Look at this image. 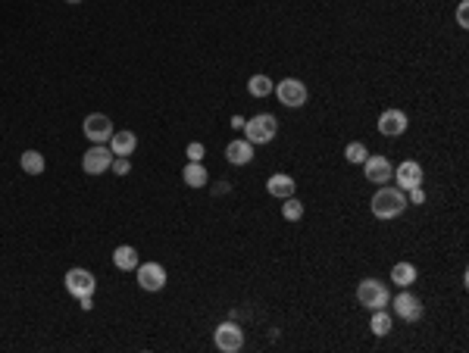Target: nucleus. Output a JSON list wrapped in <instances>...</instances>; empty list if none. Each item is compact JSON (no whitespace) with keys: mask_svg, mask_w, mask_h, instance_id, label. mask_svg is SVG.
<instances>
[{"mask_svg":"<svg viewBox=\"0 0 469 353\" xmlns=\"http://www.w3.org/2000/svg\"><path fill=\"white\" fill-rule=\"evenodd\" d=\"M391 282L398 287H410L416 282V266L413 263H394L391 266Z\"/></svg>","mask_w":469,"mask_h":353,"instance_id":"6ab92c4d","label":"nucleus"},{"mask_svg":"<svg viewBox=\"0 0 469 353\" xmlns=\"http://www.w3.org/2000/svg\"><path fill=\"white\" fill-rule=\"evenodd\" d=\"M113 266L122 269V272L138 269V250H135L132 244H119V247L113 250Z\"/></svg>","mask_w":469,"mask_h":353,"instance_id":"f3484780","label":"nucleus"},{"mask_svg":"<svg viewBox=\"0 0 469 353\" xmlns=\"http://www.w3.org/2000/svg\"><path fill=\"white\" fill-rule=\"evenodd\" d=\"M66 4H82V0H66Z\"/></svg>","mask_w":469,"mask_h":353,"instance_id":"c85d7f7f","label":"nucleus"},{"mask_svg":"<svg viewBox=\"0 0 469 353\" xmlns=\"http://www.w3.org/2000/svg\"><path fill=\"white\" fill-rule=\"evenodd\" d=\"M391 326H394L391 313H385V309H372L370 328H372V335H375V337H385V335H391Z\"/></svg>","mask_w":469,"mask_h":353,"instance_id":"aec40b11","label":"nucleus"},{"mask_svg":"<svg viewBox=\"0 0 469 353\" xmlns=\"http://www.w3.org/2000/svg\"><path fill=\"white\" fill-rule=\"evenodd\" d=\"M388 304L394 306V316H398L401 322H420L422 313H425V306L420 304V297H416V294H410L407 287H401V294L394 300H388Z\"/></svg>","mask_w":469,"mask_h":353,"instance_id":"20e7f679","label":"nucleus"},{"mask_svg":"<svg viewBox=\"0 0 469 353\" xmlns=\"http://www.w3.org/2000/svg\"><path fill=\"white\" fill-rule=\"evenodd\" d=\"M110 169L116 172V175H128V172H132V163H128V156H116Z\"/></svg>","mask_w":469,"mask_h":353,"instance_id":"a878e982","label":"nucleus"},{"mask_svg":"<svg viewBox=\"0 0 469 353\" xmlns=\"http://www.w3.org/2000/svg\"><path fill=\"white\" fill-rule=\"evenodd\" d=\"M279 135V119L269 116V113H260V116H250L244 122V138L250 144H269Z\"/></svg>","mask_w":469,"mask_h":353,"instance_id":"f03ea898","label":"nucleus"},{"mask_svg":"<svg viewBox=\"0 0 469 353\" xmlns=\"http://www.w3.org/2000/svg\"><path fill=\"white\" fill-rule=\"evenodd\" d=\"M281 216H285L288 222H298L300 216H304V204L291 194V197H285V204H281Z\"/></svg>","mask_w":469,"mask_h":353,"instance_id":"5701e85b","label":"nucleus"},{"mask_svg":"<svg viewBox=\"0 0 469 353\" xmlns=\"http://www.w3.org/2000/svg\"><path fill=\"white\" fill-rule=\"evenodd\" d=\"M182 178H185V185L188 188H204L207 185V169H204V163H191L188 160V166H185V172H182Z\"/></svg>","mask_w":469,"mask_h":353,"instance_id":"a211bd4d","label":"nucleus"},{"mask_svg":"<svg viewBox=\"0 0 469 353\" xmlns=\"http://www.w3.org/2000/svg\"><path fill=\"white\" fill-rule=\"evenodd\" d=\"M19 166H23L28 175H41V172H44V154H38V150H25V154L19 156Z\"/></svg>","mask_w":469,"mask_h":353,"instance_id":"412c9836","label":"nucleus"},{"mask_svg":"<svg viewBox=\"0 0 469 353\" xmlns=\"http://www.w3.org/2000/svg\"><path fill=\"white\" fill-rule=\"evenodd\" d=\"M82 132H85V138H88L91 144H110L116 128H113L110 116H104V113H91V116L82 122Z\"/></svg>","mask_w":469,"mask_h":353,"instance_id":"423d86ee","label":"nucleus"},{"mask_svg":"<svg viewBox=\"0 0 469 353\" xmlns=\"http://www.w3.org/2000/svg\"><path fill=\"white\" fill-rule=\"evenodd\" d=\"M272 88H276V82L269 75H250V82H248L250 97H269Z\"/></svg>","mask_w":469,"mask_h":353,"instance_id":"4be33fe9","label":"nucleus"},{"mask_svg":"<svg viewBox=\"0 0 469 353\" xmlns=\"http://www.w3.org/2000/svg\"><path fill=\"white\" fill-rule=\"evenodd\" d=\"M357 300L366 309H385L391 297H388V287L382 282H375V278H363V282L357 285Z\"/></svg>","mask_w":469,"mask_h":353,"instance_id":"7ed1b4c3","label":"nucleus"},{"mask_svg":"<svg viewBox=\"0 0 469 353\" xmlns=\"http://www.w3.org/2000/svg\"><path fill=\"white\" fill-rule=\"evenodd\" d=\"M366 156H370V150H366V144H360V141H351L348 147H344V160H348V163H360V166H363Z\"/></svg>","mask_w":469,"mask_h":353,"instance_id":"b1692460","label":"nucleus"},{"mask_svg":"<svg viewBox=\"0 0 469 353\" xmlns=\"http://www.w3.org/2000/svg\"><path fill=\"white\" fill-rule=\"evenodd\" d=\"M363 175L370 178L372 185H388L394 175V166L385 160V156H366L363 160Z\"/></svg>","mask_w":469,"mask_h":353,"instance_id":"f8f14e48","label":"nucleus"},{"mask_svg":"<svg viewBox=\"0 0 469 353\" xmlns=\"http://www.w3.org/2000/svg\"><path fill=\"white\" fill-rule=\"evenodd\" d=\"M113 160H116V156H113L110 144H94L88 154L82 156V169L88 172V175H104V172H110Z\"/></svg>","mask_w":469,"mask_h":353,"instance_id":"39448f33","label":"nucleus"},{"mask_svg":"<svg viewBox=\"0 0 469 353\" xmlns=\"http://www.w3.org/2000/svg\"><path fill=\"white\" fill-rule=\"evenodd\" d=\"M394 182H398V188L403 191V194H407L410 188H420V185H422V166L420 163H416V160H407V163H401L398 166V169H394Z\"/></svg>","mask_w":469,"mask_h":353,"instance_id":"9b49d317","label":"nucleus"},{"mask_svg":"<svg viewBox=\"0 0 469 353\" xmlns=\"http://www.w3.org/2000/svg\"><path fill=\"white\" fill-rule=\"evenodd\" d=\"M379 132L385 135V138H398V135H403V132H407V113L385 110L379 116Z\"/></svg>","mask_w":469,"mask_h":353,"instance_id":"ddd939ff","label":"nucleus"},{"mask_svg":"<svg viewBox=\"0 0 469 353\" xmlns=\"http://www.w3.org/2000/svg\"><path fill=\"white\" fill-rule=\"evenodd\" d=\"M370 210L375 219H398V216L407 210V194H403L401 188H388V185H382L379 191L372 194L370 200Z\"/></svg>","mask_w":469,"mask_h":353,"instance_id":"f257e3e1","label":"nucleus"},{"mask_svg":"<svg viewBox=\"0 0 469 353\" xmlns=\"http://www.w3.org/2000/svg\"><path fill=\"white\" fill-rule=\"evenodd\" d=\"M266 191L272 194V197H291L294 194V178L288 175V172H276V175H269V182H266Z\"/></svg>","mask_w":469,"mask_h":353,"instance_id":"dca6fc26","label":"nucleus"},{"mask_svg":"<svg viewBox=\"0 0 469 353\" xmlns=\"http://www.w3.org/2000/svg\"><path fill=\"white\" fill-rule=\"evenodd\" d=\"M135 147H138V135H135V132H128V128L113 132V138H110L113 156H128V154H135Z\"/></svg>","mask_w":469,"mask_h":353,"instance_id":"4468645a","label":"nucleus"},{"mask_svg":"<svg viewBox=\"0 0 469 353\" xmlns=\"http://www.w3.org/2000/svg\"><path fill=\"white\" fill-rule=\"evenodd\" d=\"M226 160L232 163V166H248L250 160H254V144H250L248 138L232 141V144L226 147Z\"/></svg>","mask_w":469,"mask_h":353,"instance_id":"2eb2a0df","label":"nucleus"},{"mask_svg":"<svg viewBox=\"0 0 469 353\" xmlns=\"http://www.w3.org/2000/svg\"><path fill=\"white\" fill-rule=\"evenodd\" d=\"M213 344L219 347L222 353H238L244 347V331L235 326V322H222L213 335Z\"/></svg>","mask_w":469,"mask_h":353,"instance_id":"1a4fd4ad","label":"nucleus"},{"mask_svg":"<svg viewBox=\"0 0 469 353\" xmlns=\"http://www.w3.org/2000/svg\"><path fill=\"white\" fill-rule=\"evenodd\" d=\"M63 285H66V291L72 294V297H91L94 287H97V278L91 275L88 269H69L66 278H63Z\"/></svg>","mask_w":469,"mask_h":353,"instance_id":"6e6552de","label":"nucleus"},{"mask_svg":"<svg viewBox=\"0 0 469 353\" xmlns=\"http://www.w3.org/2000/svg\"><path fill=\"white\" fill-rule=\"evenodd\" d=\"M185 154H188V160H191V163H200V160H204V154H207V150H204V144H197V141H194V144H188V150H185Z\"/></svg>","mask_w":469,"mask_h":353,"instance_id":"393cba45","label":"nucleus"},{"mask_svg":"<svg viewBox=\"0 0 469 353\" xmlns=\"http://www.w3.org/2000/svg\"><path fill=\"white\" fill-rule=\"evenodd\" d=\"M138 285L144 287V291H150V294H157V291H163L166 287V269L160 263H138Z\"/></svg>","mask_w":469,"mask_h":353,"instance_id":"9d476101","label":"nucleus"},{"mask_svg":"<svg viewBox=\"0 0 469 353\" xmlns=\"http://www.w3.org/2000/svg\"><path fill=\"white\" fill-rule=\"evenodd\" d=\"M276 97L281 100L285 106H291V110H298V106H304L307 104V85L300 82V78H281V82L276 85Z\"/></svg>","mask_w":469,"mask_h":353,"instance_id":"0eeeda50","label":"nucleus"},{"mask_svg":"<svg viewBox=\"0 0 469 353\" xmlns=\"http://www.w3.org/2000/svg\"><path fill=\"white\" fill-rule=\"evenodd\" d=\"M407 204H425V191H422V185H420V188H410V191H407Z\"/></svg>","mask_w":469,"mask_h":353,"instance_id":"cd10ccee","label":"nucleus"},{"mask_svg":"<svg viewBox=\"0 0 469 353\" xmlns=\"http://www.w3.org/2000/svg\"><path fill=\"white\" fill-rule=\"evenodd\" d=\"M457 23H460V28H469V0H463L457 6Z\"/></svg>","mask_w":469,"mask_h":353,"instance_id":"bb28decb","label":"nucleus"}]
</instances>
